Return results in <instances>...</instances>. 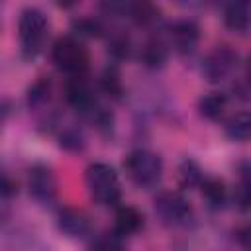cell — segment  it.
Masks as SVG:
<instances>
[{
	"label": "cell",
	"instance_id": "obj_19",
	"mask_svg": "<svg viewBox=\"0 0 251 251\" xmlns=\"http://www.w3.org/2000/svg\"><path fill=\"white\" fill-rule=\"evenodd\" d=\"M49 96H51V80L47 76H41L27 90V106L31 110L43 108L49 102Z\"/></svg>",
	"mask_w": 251,
	"mask_h": 251
},
{
	"label": "cell",
	"instance_id": "obj_17",
	"mask_svg": "<svg viewBox=\"0 0 251 251\" xmlns=\"http://www.w3.org/2000/svg\"><path fill=\"white\" fill-rule=\"evenodd\" d=\"M200 188H202V196H204V200L208 202L210 208L216 210V208H222L226 204L227 190H226L224 180H220V178H204Z\"/></svg>",
	"mask_w": 251,
	"mask_h": 251
},
{
	"label": "cell",
	"instance_id": "obj_15",
	"mask_svg": "<svg viewBox=\"0 0 251 251\" xmlns=\"http://www.w3.org/2000/svg\"><path fill=\"white\" fill-rule=\"evenodd\" d=\"M227 106V96L224 92H208L198 100V114L206 120H218Z\"/></svg>",
	"mask_w": 251,
	"mask_h": 251
},
{
	"label": "cell",
	"instance_id": "obj_10",
	"mask_svg": "<svg viewBox=\"0 0 251 251\" xmlns=\"http://www.w3.org/2000/svg\"><path fill=\"white\" fill-rule=\"evenodd\" d=\"M59 229L69 237H84L90 233V220L84 212L75 208H65L57 216Z\"/></svg>",
	"mask_w": 251,
	"mask_h": 251
},
{
	"label": "cell",
	"instance_id": "obj_13",
	"mask_svg": "<svg viewBox=\"0 0 251 251\" xmlns=\"http://www.w3.org/2000/svg\"><path fill=\"white\" fill-rule=\"evenodd\" d=\"M167 53H169L167 41H163L161 37H151L145 41L141 49V61L149 69H161L167 61Z\"/></svg>",
	"mask_w": 251,
	"mask_h": 251
},
{
	"label": "cell",
	"instance_id": "obj_26",
	"mask_svg": "<svg viewBox=\"0 0 251 251\" xmlns=\"http://www.w3.org/2000/svg\"><path fill=\"white\" fill-rule=\"evenodd\" d=\"M237 241H239V245L243 249L251 251V226H245V227H241L237 231Z\"/></svg>",
	"mask_w": 251,
	"mask_h": 251
},
{
	"label": "cell",
	"instance_id": "obj_16",
	"mask_svg": "<svg viewBox=\"0 0 251 251\" xmlns=\"http://www.w3.org/2000/svg\"><path fill=\"white\" fill-rule=\"evenodd\" d=\"M98 84H100V90H102L106 96L114 98V100H120L122 94H124V84H122L120 71H118L116 65H108V67L102 71V75H100V78H98Z\"/></svg>",
	"mask_w": 251,
	"mask_h": 251
},
{
	"label": "cell",
	"instance_id": "obj_4",
	"mask_svg": "<svg viewBox=\"0 0 251 251\" xmlns=\"http://www.w3.org/2000/svg\"><path fill=\"white\" fill-rule=\"evenodd\" d=\"M127 178L139 188H153L163 175V161L157 153L147 149H135L124 159Z\"/></svg>",
	"mask_w": 251,
	"mask_h": 251
},
{
	"label": "cell",
	"instance_id": "obj_22",
	"mask_svg": "<svg viewBox=\"0 0 251 251\" xmlns=\"http://www.w3.org/2000/svg\"><path fill=\"white\" fill-rule=\"evenodd\" d=\"M73 31L80 37H98L102 35V25L100 22L92 20V18H78L73 22Z\"/></svg>",
	"mask_w": 251,
	"mask_h": 251
},
{
	"label": "cell",
	"instance_id": "obj_11",
	"mask_svg": "<svg viewBox=\"0 0 251 251\" xmlns=\"http://www.w3.org/2000/svg\"><path fill=\"white\" fill-rule=\"evenodd\" d=\"M224 24L233 33H245L251 29V6L245 2H231L224 8Z\"/></svg>",
	"mask_w": 251,
	"mask_h": 251
},
{
	"label": "cell",
	"instance_id": "obj_25",
	"mask_svg": "<svg viewBox=\"0 0 251 251\" xmlns=\"http://www.w3.org/2000/svg\"><path fill=\"white\" fill-rule=\"evenodd\" d=\"M239 92L243 94L245 100H251V57L247 59V65H245V80L239 86Z\"/></svg>",
	"mask_w": 251,
	"mask_h": 251
},
{
	"label": "cell",
	"instance_id": "obj_12",
	"mask_svg": "<svg viewBox=\"0 0 251 251\" xmlns=\"http://www.w3.org/2000/svg\"><path fill=\"white\" fill-rule=\"evenodd\" d=\"M114 231L124 237V235H133L135 231H139V227L143 226V216L137 208L133 206H120L116 210V218H114Z\"/></svg>",
	"mask_w": 251,
	"mask_h": 251
},
{
	"label": "cell",
	"instance_id": "obj_14",
	"mask_svg": "<svg viewBox=\"0 0 251 251\" xmlns=\"http://www.w3.org/2000/svg\"><path fill=\"white\" fill-rule=\"evenodd\" d=\"M224 131L231 141H249L251 139V112L233 114L226 122Z\"/></svg>",
	"mask_w": 251,
	"mask_h": 251
},
{
	"label": "cell",
	"instance_id": "obj_2",
	"mask_svg": "<svg viewBox=\"0 0 251 251\" xmlns=\"http://www.w3.org/2000/svg\"><path fill=\"white\" fill-rule=\"evenodd\" d=\"M51 59L55 63V67L71 76H84L88 71V51L82 45L80 39L73 37V35H63L59 39H55L53 47H51Z\"/></svg>",
	"mask_w": 251,
	"mask_h": 251
},
{
	"label": "cell",
	"instance_id": "obj_27",
	"mask_svg": "<svg viewBox=\"0 0 251 251\" xmlns=\"http://www.w3.org/2000/svg\"><path fill=\"white\" fill-rule=\"evenodd\" d=\"M12 192H14V184H12V180L8 178V175H4V178H2V196L8 198Z\"/></svg>",
	"mask_w": 251,
	"mask_h": 251
},
{
	"label": "cell",
	"instance_id": "obj_23",
	"mask_svg": "<svg viewBox=\"0 0 251 251\" xmlns=\"http://www.w3.org/2000/svg\"><path fill=\"white\" fill-rule=\"evenodd\" d=\"M129 39L127 35L124 33H114L108 41V53L114 57V59H126L129 55Z\"/></svg>",
	"mask_w": 251,
	"mask_h": 251
},
{
	"label": "cell",
	"instance_id": "obj_21",
	"mask_svg": "<svg viewBox=\"0 0 251 251\" xmlns=\"http://www.w3.org/2000/svg\"><path fill=\"white\" fill-rule=\"evenodd\" d=\"M59 145H61L65 151L78 153V151L84 149V135H82L76 127H67V129H63V133L59 135Z\"/></svg>",
	"mask_w": 251,
	"mask_h": 251
},
{
	"label": "cell",
	"instance_id": "obj_8",
	"mask_svg": "<svg viewBox=\"0 0 251 251\" xmlns=\"http://www.w3.org/2000/svg\"><path fill=\"white\" fill-rule=\"evenodd\" d=\"M65 98L67 102L78 110V112H84V114H90L98 104L94 100V94H92V88L90 84L86 82L84 76H71L65 84Z\"/></svg>",
	"mask_w": 251,
	"mask_h": 251
},
{
	"label": "cell",
	"instance_id": "obj_7",
	"mask_svg": "<svg viewBox=\"0 0 251 251\" xmlns=\"http://www.w3.org/2000/svg\"><path fill=\"white\" fill-rule=\"evenodd\" d=\"M27 188H29V194L37 202L41 204L53 202L57 194V180H55L53 171L47 165H33L27 175Z\"/></svg>",
	"mask_w": 251,
	"mask_h": 251
},
{
	"label": "cell",
	"instance_id": "obj_20",
	"mask_svg": "<svg viewBox=\"0 0 251 251\" xmlns=\"http://www.w3.org/2000/svg\"><path fill=\"white\" fill-rule=\"evenodd\" d=\"M127 14L137 25H151L157 20L159 10L153 4L147 2H137V4H127Z\"/></svg>",
	"mask_w": 251,
	"mask_h": 251
},
{
	"label": "cell",
	"instance_id": "obj_9",
	"mask_svg": "<svg viewBox=\"0 0 251 251\" xmlns=\"http://www.w3.org/2000/svg\"><path fill=\"white\" fill-rule=\"evenodd\" d=\"M169 37H171V45L175 47V51L186 55L196 49L198 39H200V29L196 22L192 20H178L171 25Z\"/></svg>",
	"mask_w": 251,
	"mask_h": 251
},
{
	"label": "cell",
	"instance_id": "obj_18",
	"mask_svg": "<svg viewBox=\"0 0 251 251\" xmlns=\"http://www.w3.org/2000/svg\"><path fill=\"white\" fill-rule=\"evenodd\" d=\"M204 178H206V176H204L200 165H198L194 159H184V161L178 165V184H180L182 188L192 190V188L200 186Z\"/></svg>",
	"mask_w": 251,
	"mask_h": 251
},
{
	"label": "cell",
	"instance_id": "obj_3",
	"mask_svg": "<svg viewBox=\"0 0 251 251\" xmlns=\"http://www.w3.org/2000/svg\"><path fill=\"white\" fill-rule=\"evenodd\" d=\"M90 198L100 206H114L120 202L122 188L116 171L106 163H92L84 175Z\"/></svg>",
	"mask_w": 251,
	"mask_h": 251
},
{
	"label": "cell",
	"instance_id": "obj_5",
	"mask_svg": "<svg viewBox=\"0 0 251 251\" xmlns=\"http://www.w3.org/2000/svg\"><path fill=\"white\" fill-rule=\"evenodd\" d=\"M235 65H237V53L227 45H218L206 55L202 63V75L208 82L220 84L233 73Z\"/></svg>",
	"mask_w": 251,
	"mask_h": 251
},
{
	"label": "cell",
	"instance_id": "obj_24",
	"mask_svg": "<svg viewBox=\"0 0 251 251\" xmlns=\"http://www.w3.org/2000/svg\"><path fill=\"white\" fill-rule=\"evenodd\" d=\"M90 251H122V245H120V235L114 231V235L106 233V235L98 237V239L92 243Z\"/></svg>",
	"mask_w": 251,
	"mask_h": 251
},
{
	"label": "cell",
	"instance_id": "obj_6",
	"mask_svg": "<svg viewBox=\"0 0 251 251\" xmlns=\"http://www.w3.org/2000/svg\"><path fill=\"white\" fill-rule=\"evenodd\" d=\"M155 212L167 226H180L190 218V204L188 200L175 190H163L155 196Z\"/></svg>",
	"mask_w": 251,
	"mask_h": 251
},
{
	"label": "cell",
	"instance_id": "obj_1",
	"mask_svg": "<svg viewBox=\"0 0 251 251\" xmlns=\"http://www.w3.org/2000/svg\"><path fill=\"white\" fill-rule=\"evenodd\" d=\"M47 16L33 6H27L20 12L18 18V37H20V49H22V57L31 61L35 59L45 43V35H47Z\"/></svg>",
	"mask_w": 251,
	"mask_h": 251
}]
</instances>
